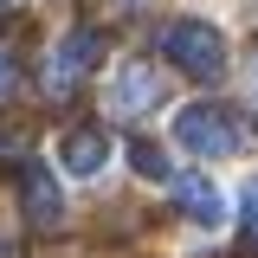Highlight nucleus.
<instances>
[{
	"label": "nucleus",
	"mask_w": 258,
	"mask_h": 258,
	"mask_svg": "<svg viewBox=\"0 0 258 258\" xmlns=\"http://www.w3.org/2000/svg\"><path fill=\"white\" fill-rule=\"evenodd\" d=\"M168 142L194 161H226L245 149V129H239V116L226 103H181L168 116Z\"/></svg>",
	"instance_id": "1"
},
{
	"label": "nucleus",
	"mask_w": 258,
	"mask_h": 258,
	"mask_svg": "<svg viewBox=\"0 0 258 258\" xmlns=\"http://www.w3.org/2000/svg\"><path fill=\"white\" fill-rule=\"evenodd\" d=\"M155 45H161V58L174 64L181 78H194V84H213L226 64H232V52H226V32L213 26V20H194V13L168 20Z\"/></svg>",
	"instance_id": "2"
},
{
	"label": "nucleus",
	"mask_w": 258,
	"mask_h": 258,
	"mask_svg": "<svg viewBox=\"0 0 258 258\" xmlns=\"http://www.w3.org/2000/svg\"><path fill=\"white\" fill-rule=\"evenodd\" d=\"M103 110L110 116H149V110H161V71L149 58H116V71L103 78Z\"/></svg>",
	"instance_id": "3"
},
{
	"label": "nucleus",
	"mask_w": 258,
	"mask_h": 258,
	"mask_svg": "<svg viewBox=\"0 0 258 258\" xmlns=\"http://www.w3.org/2000/svg\"><path fill=\"white\" fill-rule=\"evenodd\" d=\"M91 58H97V32H91V26H71L58 45H52V64H45V91H52V97H58V91H71V84L91 71Z\"/></svg>",
	"instance_id": "4"
},
{
	"label": "nucleus",
	"mask_w": 258,
	"mask_h": 258,
	"mask_svg": "<svg viewBox=\"0 0 258 258\" xmlns=\"http://www.w3.org/2000/svg\"><path fill=\"white\" fill-rule=\"evenodd\" d=\"M168 187H174V200H181V213H187V220H200V226H226V220H232V200H226L220 181H207L200 168L174 174Z\"/></svg>",
	"instance_id": "5"
},
{
	"label": "nucleus",
	"mask_w": 258,
	"mask_h": 258,
	"mask_svg": "<svg viewBox=\"0 0 258 258\" xmlns=\"http://www.w3.org/2000/svg\"><path fill=\"white\" fill-rule=\"evenodd\" d=\"M103 161H110V136L103 129H64L58 136V174L91 181V174H103Z\"/></svg>",
	"instance_id": "6"
},
{
	"label": "nucleus",
	"mask_w": 258,
	"mask_h": 258,
	"mask_svg": "<svg viewBox=\"0 0 258 258\" xmlns=\"http://www.w3.org/2000/svg\"><path fill=\"white\" fill-rule=\"evenodd\" d=\"M26 220L39 226V232L64 226V194H58V174H52L45 161H26Z\"/></svg>",
	"instance_id": "7"
},
{
	"label": "nucleus",
	"mask_w": 258,
	"mask_h": 258,
	"mask_svg": "<svg viewBox=\"0 0 258 258\" xmlns=\"http://www.w3.org/2000/svg\"><path fill=\"white\" fill-rule=\"evenodd\" d=\"M129 161H136L142 181H174V168H168V155H161V142H149V136L129 142Z\"/></svg>",
	"instance_id": "8"
},
{
	"label": "nucleus",
	"mask_w": 258,
	"mask_h": 258,
	"mask_svg": "<svg viewBox=\"0 0 258 258\" xmlns=\"http://www.w3.org/2000/svg\"><path fill=\"white\" fill-rule=\"evenodd\" d=\"M239 207H245V232L258 239V174L245 181V194H239Z\"/></svg>",
	"instance_id": "9"
},
{
	"label": "nucleus",
	"mask_w": 258,
	"mask_h": 258,
	"mask_svg": "<svg viewBox=\"0 0 258 258\" xmlns=\"http://www.w3.org/2000/svg\"><path fill=\"white\" fill-rule=\"evenodd\" d=\"M13 84H20V78H13V58H0V97L13 91Z\"/></svg>",
	"instance_id": "10"
},
{
	"label": "nucleus",
	"mask_w": 258,
	"mask_h": 258,
	"mask_svg": "<svg viewBox=\"0 0 258 258\" xmlns=\"http://www.w3.org/2000/svg\"><path fill=\"white\" fill-rule=\"evenodd\" d=\"M252 97H258V64H252Z\"/></svg>",
	"instance_id": "11"
},
{
	"label": "nucleus",
	"mask_w": 258,
	"mask_h": 258,
	"mask_svg": "<svg viewBox=\"0 0 258 258\" xmlns=\"http://www.w3.org/2000/svg\"><path fill=\"white\" fill-rule=\"evenodd\" d=\"M0 7H13V0H0Z\"/></svg>",
	"instance_id": "12"
}]
</instances>
